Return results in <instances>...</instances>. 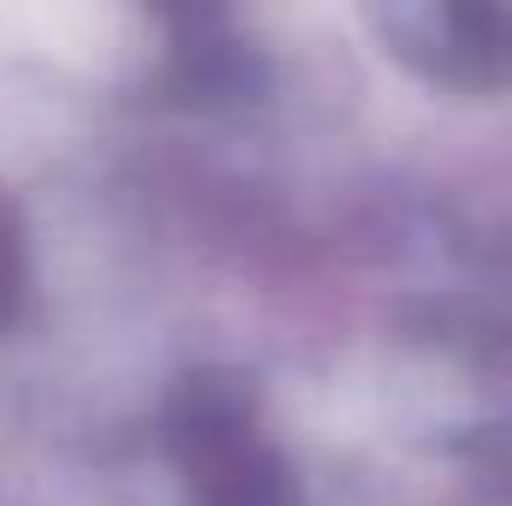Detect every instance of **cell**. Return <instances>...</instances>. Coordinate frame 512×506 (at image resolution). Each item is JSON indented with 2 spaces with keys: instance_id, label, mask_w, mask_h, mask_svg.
Wrapping results in <instances>:
<instances>
[{
  "instance_id": "1",
  "label": "cell",
  "mask_w": 512,
  "mask_h": 506,
  "mask_svg": "<svg viewBox=\"0 0 512 506\" xmlns=\"http://www.w3.org/2000/svg\"><path fill=\"white\" fill-rule=\"evenodd\" d=\"M429 24L447 36V72L459 78H512V12H429Z\"/></svg>"
},
{
  "instance_id": "2",
  "label": "cell",
  "mask_w": 512,
  "mask_h": 506,
  "mask_svg": "<svg viewBox=\"0 0 512 506\" xmlns=\"http://www.w3.org/2000/svg\"><path fill=\"white\" fill-rule=\"evenodd\" d=\"M12 286H18V251H12V227L0 215V322L12 316Z\"/></svg>"
}]
</instances>
